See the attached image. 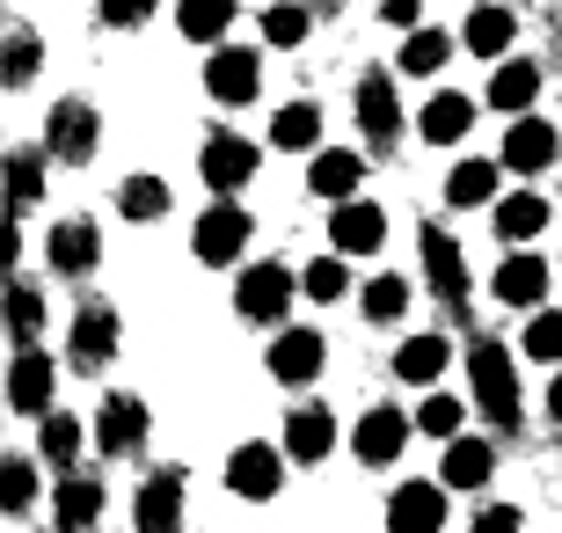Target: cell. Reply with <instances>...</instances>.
Instances as JSON below:
<instances>
[{
	"instance_id": "cell-1",
	"label": "cell",
	"mask_w": 562,
	"mask_h": 533,
	"mask_svg": "<svg viewBox=\"0 0 562 533\" xmlns=\"http://www.w3.org/2000/svg\"><path fill=\"white\" fill-rule=\"evenodd\" d=\"M468 388H475V410L490 424H519V366L504 344H475L468 351Z\"/></svg>"
},
{
	"instance_id": "cell-2",
	"label": "cell",
	"mask_w": 562,
	"mask_h": 533,
	"mask_svg": "<svg viewBox=\"0 0 562 533\" xmlns=\"http://www.w3.org/2000/svg\"><path fill=\"white\" fill-rule=\"evenodd\" d=\"M249 234H256V220L241 206H234V198H220V206H205V220L190 226V248H198V264H234V256H241V248H249Z\"/></svg>"
},
{
	"instance_id": "cell-3",
	"label": "cell",
	"mask_w": 562,
	"mask_h": 533,
	"mask_svg": "<svg viewBox=\"0 0 562 533\" xmlns=\"http://www.w3.org/2000/svg\"><path fill=\"white\" fill-rule=\"evenodd\" d=\"M256 88H263V59H256L249 44H220L205 59V96L212 103L241 110V103H256Z\"/></svg>"
},
{
	"instance_id": "cell-4",
	"label": "cell",
	"mask_w": 562,
	"mask_h": 533,
	"mask_svg": "<svg viewBox=\"0 0 562 533\" xmlns=\"http://www.w3.org/2000/svg\"><path fill=\"white\" fill-rule=\"evenodd\" d=\"M292 292H300V278H292L285 264H249V270H241V286H234V308L249 314V322H278V329H285Z\"/></svg>"
},
{
	"instance_id": "cell-5",
	"label": "cell",
	"mask_w": 562,
	"mask_h": 533,
	"mask_svg": "<svg viewBox=\"0 0 562 533\" xmlns=\"http://www.w3.org/2000/svg\"><path fill=\"white\" fill-rule=\"evenodd\" d=\"M117 336H125V322H117V308L110 300H88L81 314H74V336H66V358L74 366H110V351H117Z\"/></svg>"
},
{
	"instance_id": "cell-6",
	"label": "cell",
	"mask_w": 562,
	"mask_h": 533,
	"mask_svg": "<svg viewBox=\"0 0 562 533\" xmlns=\"http://www.w3.org/2000/svg\"><path fill=\"white\" fill-rule=\"evenodd\" d=\"M198 168H205V184L220 190V198H234V190L256 176V140H241V132H212L205 154H198Z\"/></svg>"
},
{
	"instance_id": "cell-7",
	"label": "cell",
	"mask_w": 562,
	"mask_h": 533,
	"mask_svg": "<svg viewBox=\"0 0 562 533\" xmlns=\"http://www.w3.org/2000/svg\"><path fill=\"white\" fill-rule=\"evenodd\" d=\"M95 446L110 460H125V453L146 446V402L139 395H103V410H95Z\"/></svg>"
},
{
	"instance_id": "cell-8",
	"label": "cell",
	"mask_w": 562,
	"mask_h": 533,
	"mask_svg": "<svg viewBox=\"0 0 562 533\" xmlns=\"http://www.w3.org/2000/svg\"><path fill=\"white\" fill-rule=\"evenodd\" d=\"M52 380H59V366H52V351H15V366H8V410L22 417H44L52 410Z\"/></svg>"
},
{
	"instance_id": "cell-9",
	"label": "cell",
	"mask_w": 562,
	"mask_h": 533,
	"mask_svg": "<svg viewBox=\"0 0 562 533\" xmlns=\"http://www.w3.org/2000/svg\"><path fill=\"white\" fill-rule=\"evenodd\" d=\"M285 460H292L285 446H241V453L227 460V482H234V497H249V504L278 497V482H285Z\"/></svg>"
},
{
	"instance_id": "cell-10",
	"label": "cell",
	"mask_w": 562,
	"mask_h": 533,
	"mask_svg": "<svg viewBox=\"0 0 562 533\" xmlns=\"http://www.w3.org/2000/svg\"><path fill=\"white\" fill-rule=\"evenodd\" d=\"M380 242H387V212H380V206L344 198V206L329 212V248H344V256H373Z\"/></svg>"
},
{
	"instance_id": "cell-11",
	"label": "cell",
	"mask_w": 562,
	"mask_h": 533,
	"mask_svg": "<svg viewBox=\"0 0 562 533\" xmlns=\"http://www.w3.org/2000/svg\"><path fill=\"white\" fill-rule=\"evenodd\" d=\"M424 278H431V292L446 300V308L468 300V256H460V242L446 234V226H424Z\"/></svg>"
},
{
	"instance_id": "cell-12",
	"label": "cell",
	"mask_w": 562,
	"mask_h": 533,
	"mask_svg": "<svg viewBox=\"0 0 562 533\" xmlns=\"http://www.w3.org/2000/svg\"><path fill=\"white\" fill-rule=\"evenodd\" d=\"M409 424H417V417H402V410H366V417H358V431H351L358 460H366V468H387V460H402V446H409Z\"/></svg>"
},
{
	"instance_id": "cell-13",
	"label": "cell",
	"mask_w": 562,
	"mask_h": 533,
	"mask_svg": "<svg viewBox=\"0 0 562 533\" xmlns=\"http://www.w3.org/2000/svg\"><path fill=\"white\" fill-rule=\"evenodd\" d=\"M44 154H52V162H88V154H95V110L59 103L44 118Z\"/></svg>"
},
{
	"instance_id": "cell-14",
	"label": "cell",
	"mask_w": 562,
	"mask_h": 533,
	"mask_svg": "<svg viewBox=\"0 0 562 533\" xmlns=\"http://www.w3.org/2000/svg\"><path fill=\"white\" fill-rule=\"evenodd\" d=\"M44 256H52V270H66V278H88L95 256H103V234H95V220H59L44 234Z\"/></svg>"
},
{
	"instance_id": "cell-15",
	"label": "cell",
	"mask_w": 562,
	"mask_h": 533,
	"mask_svg": "<svg viewBox=\"0 0 562 533\" xmlns=\"http://www.w3.org/2000/svg\"><path fill=\"white\" fill-rule=\"evenodd\" d=\"M446 526V490L438 482H402L387 497V533H438Z\"/></svg>"
},
{
	"instance_id": "cell-16",
	"label": "cell",
	"mask_w": 562,
	"mask_h": 533,
	"mask_svg": "<svg viewBox=\"0 0 562 533\" xmlns=\"http://www.w3.org/2000/svg\"><path fill=\"white\" fill-rule=\"evenodd\" d=\"M358 124H366V140H373V146H395V132H402L395 74H366V81H358Z\"/></svg>"
},
{
	"instance_id": "cell-17",
	"label": "cell",
	"mask_w": 562,
	"mask_h": 533,
	"mask_svg": "<svg viewBox=\"0 0 562 533\" xmlns=\"http://www.w3.org/2000/svg\"><path fill=\"white\" fill-rule=\"evenodd\" d=\"M132 519H139V533H176V526H183V475H176V468L146 475Z\"/></svg>"
},
{
	"instance_id": "cell-18",
	"label": "cell",
	"mask_w": 562,
	"mask_h": 533,
	"mask_svg": "<svg viewBox=\"0 0 562 533\" xmlns=\"http://www.w3.org/2000/svg\"><path fill=\"white\" fill-rule=\"evenodd\" d=\"M548 162H555V124H541L533 110L512 118V132H504V168H512V176H541Z\"/></svg>"
},
{
	"instance_id": "cell-19",
	"label": "cell",
	"mask_w": 562,
	"mask_h": 533,
	"mask_svg": "<svg viewBox=\"0 0 562 533\" xmlns=\"http://www.w3.org/2000/svg\"><path fill=\"white\" fill-rule=\"evenodd\" d=\"M358 176H366V154H351V146H314V162H307V190L314 198L344 206V198L358 190Z\"/></svg>"
},
{
	"instance_id": "cell-20",
	"label": "cell",
	"mask_w": 562,
	"mask_h": 533,
	"mask_svg": "<svg viewBox=\"0 0 562 533\" xmlns=\"http://www.w3.org/2000/svg\"><path fill=\"white\" fill-rule=\"evenodd\" d=\"M314 373H322V336H314V329H278L271 380H278V388H307Z\"/></svg>"
},
{
	"instance_id": "cell-21",
	"label": "cell",
	"mask_w": 562,
	"mask_h": 533,
	"mask_svg": "<svg viewBox=\"0 0 562 533\" xmlns=\"http://www.w3.org/2000/svg\"><path fill=\"white\" fill-rule=\"evenodd\" d=\"M541 292H548V264L533 248H512L497 264V300L504 308H541Z\"/></svg>"
},
{
	"instance_id": "cell-22",
	"label": "cell",
	"mask_w": 562,
	"mask_h": 533,
	"mask_svg": "<svg viewBox=\"0 0 562 533\" xmlns=\"http://www.w3.org/2000/svg\"><path fill=\"white\" fill-rule=\"evenodd\" d=\"M533 96H541V66L533 59H497V74H490V103H497L504 118H526Z\"/></svg>"
},
{
	"instance_id": "cell-23",
	"label": "cell",
	"mask_w": 562,
	"mask_h": 533,
	"mask_svg": "<svg viewBox=\"0 0 562 533\" xmlns=\"http://www.w3.org/2000/svg\"><path fill=\"white\" fill-rule=\"evenodd\" d=\"M490 468H497V453H490V438H446V468H438V482H453V490H482L490 482Z\"/></svg>"
},
{
	"instance_id": "cell-24",
	"label": "cell",
	"mask_w": 562,
	"mask_h": 533,
	"mask_svg": "<svg viewBox=\"0 0 562 533\" xmlns=\"http://www.w3.org/2000/svg\"><path fill=\"white\" fill-rule=\"evenodd\" d=\"M468 124H475V103H468V96H453V88H438L431 103H424L417 132L431 146H460V140H468Z\"/></svg>"
},
{
	"instance_id": "cell-25",
	"label": "cell",
	"mask_w": 562,
	"mask_h": 533,
	"mask_svg": "<svg viewBox=\"0 0 562 533\" xmlns=\"http://www.w3.org/2000/svg\"><path fill=\"white\" fill-rule=\"evenodd\" d=\"M512 37H519V15H504V8H475L460 22V52H475V59H504Z\"/></svg>"
},
{
	"instance_id": "cell-26",
	"label": "cell",
	"mask_w": 562,
	"mask_h": 533,
	"mask_svg": "<svg viewBox=\"0 0 562 533\" xmlns=\"http://www.w3.org/2000/svg\"><path fill=\"white\" fill-rule=\"evenodd\" d=\"M234 15H241V0H176V30L190 44H227Z\"/></svg>"
},
{
	"instance_id": "cell-27",
	"label": "cell",
	"mask_w": 562,
	"mask_h": 533,
	"mask_svg": "<svg viewBox=\"0 0 562 533\" xmlns=\"http://www.w3.org/2000/svg\"><path fill=\"white\" fill-rule=\"evenodd\" d=\"M329 446H336V417L329 410H314V402H307V410L285 417V453H292V460H322Z\"/></svg>"
},
{
	"instance_id": "cell-28",
	"label": "cell",
	"mask_w": 562,
	"mask_h": 533,
	"mask_svg": "<svg viewBox=\"0 0 562 533\" xmlns=\"http://www.w3.org/2000/svg\"><path fill=\"white\" fill-rule=\"evenodd\" d=\"M497 176H504V162H460L453 176H446V206H497Z\"/></svg>"
},
{
	"instance_id": "cell-29",
	"label": "cell",
	"mask_w": 562,
	"mask_h": 533,
	"mask_svg": "<svg viewBox=\"0 0 562 533\" xmlns=\"http://www.w3.org/2000/svg\"><path fill=\"white\" fill-rule=\"evenodd\" d=\"M271 146L278 154H314V146H322V110L314 103H285L271 118Z\"/></svg>"
},
{
	"instance_id": "cell-30",
	"label": "cell",
	"mask_w": 562,
	"mask_h": 533,
	"mask_svg": "<svg viewBox=\"0 0 562 533\" xmlns=\"http://www.w3.org/2000/svg\"><path fill=\"white\" fill-rule=\"evenodd\" d=\"M548 226V198L541 190H512V198H497V234L504 242H533Z\"/></svg>"
},
{
	"instance_id": "cell-31",
	"label": "cell",
	"mask_w": 562,
	"mask_h": 533,
	"mask_svg": "<svg viewBox=\"0 0 562 533\" xmlns=\"http://www.w3.org/2000/svg\"><path fill=\"white\" fill-rule=\"evenodd\" d=\"M446 366H453L446 336H409V344L395 351V373H402V380H417V388H431V380H438Z\"/></svg>"
},
{
	"instance_id": "cell-32",
	"label": "cell",
	"mask_w": 562,
	"mask_h": 533,
	"mask_svg": "<svg viewBox=\"0 0 562 533\" xmlns=\"http://www.w3.org/2000/svg\"><path fill=\"white\" fill-rule=\"evenodd\" d=\"M103 519V482H88V475H66L59 482V526L66 533H81Z\"/></svg>"
},
{
	"instance_id": "cell-33",
	"label": "cell",
	"mask_w": 562,
	"mask_h": 533,
	"mask_svg": "<svg viewBox=\"0 0 562 533\" xmlns=\"http://www.w3.org/2000/svg\"><path fill=\"white\" fill-rule=\"evenodd\" d=\"M307 30H314L307 0H271V8H263V44H278V52L307 44Z\"/></svg>"
},
{
	"instance_id": "cell-34",
	"label": "cell",
	"mask_w": 562,
	"mask_h": 533,
	"mask_svg": "<svg viewBox=\"0 0 562 533\" xmlns=\"http://www.w3.org/2000/svg\"><path fill=\"white\" fill-rule=\"evenodd\" d=\"M351 256H344V248H329V256H314L307 270H300V292H307V300H344V292H351Z\"/></svg>"
},
{
	"instance_id": "cell-35",
	"label": "cell",
	"mask_w": 562,
	"mask_h": 533,
	"mask_svg": "<svg viewBox=\"0 0 562 533\" xmlns=\"http://www.w3.org/2000/svg\"><path fill=\"white\" fill-rule=\"evenodd\" d=\"M453 59V37H446V30H409V37H402V74H438V66Z\"/></svg>"
},
{
	"instance_id": "cell-36",
	"label": "cell",
	"mask_w": 562,
	"mask_h": 533,
	"mask_svg": "<svg viewBox=\"0 0 562 533\" xmlns=\"http://www.w3.org/2000/svg\"><path fill=\"white\" fill-rule=\"evenodd\" d=\"M37 453L52 460V468H74V453H81V424L66 410H44V424H37Z\"/></svg>"
},
{
	"instance_id": "cell-37",
	"label": "cell",
	"mask_w": 562,
	"mask_h": 533,
	"mask_svg": "<svg viewBox=\"0 0 562 533\" xmlns=\"http://www.w3.org/2000/svg\"><path fill=\"white\" fill-rule=\"evenodd\" d=\"M117 212H125V220H161L168 212V184L161 176H125V190H117Z\"/></svg>"
},
{
	"instance_id": "cell-38",
	"label": "cell",
	"mask_w": 562,
	"mask_h": 533,
	"mask_svg": "<svg viewBox=\"0 0 562 533\" xmlns=\"http://www.w3.org/2000/svg\"><path fill=\"white\" fill-rule=\"evenodd\" d=\"M358 300H366V322H402V314H409V278L387 270V278H373Z\"/></svg>"
},
{
	"instance_id": "cell-39",
	"label": "cell",
	"mask_w": 562,
	"mask_h": 533,
	"mask_svg": "<svg viewBox=\"0 0 562 533\" xmlns=\"http://www.w3.org/2000/svg\"><path fill=\"white\" fill-rule=\"evenodd\" d=\"M526 358H541V366H562V314L541 308L526 322Z\"/></svg>"
},
{
	"instance_id": "cell-40",
	"label": "cell",
	"mask_w": 562,
	"mask_h": 533,
	"mask_svg": "<svg viewBox=\"0 0 562 533\" xmlns=\"http://www.w3.org/2000/svg\"><path fill=\"white\" fill-rule=\"evenodd\" d=\"M460 424H468V410H460L453 395H431L417 410V431H431V438H460Z\"/></svg>"
},
{
	"instance_id": "cell-41",
	"label": "cell",
	"mask_w": 562,
	"mask_h": 533,
	"mask_svg": "<svg viewBox=\"0 0 562 533\" xmlns=\"http://www.w3.org/2000/svg\"><path fill=\"white\" fill-rule=\"evenodd\" d=\"M37 322H44L37 286H15V292H8V329H15V344H30V336H37Z\"/></svg>"
},
{
	"instance_id": "cell-42",
	"label": "cell",
	"mask_w": 562,
	"mask_h": 533,
	"mask_svg": "<svg viewBox=\"0 0 562 533\" xmlns=\"http://www.w3.org/2000/svg\"><path fill=\"white\" fill-rule=\"evenodd\" d=\"M37 184H44L37 154H15V162H8V198H15V212H30V206H37Z\"/></svg>"
},
{
	"instance_id": "cell-43",
	"label": "cell",
	"mask_w": 562,
	"mask_h": 533,
	"mask_svg": "<svg viewBox=\"0 0 562 533\" xmlns=\"http://www.w3.org/2000/svg\"><path fill=\"white\" fill-rule=\"evenodd\" d=\"M30 74H37V37L15 22V30H8V88H22Z\"/></svg>"
},
{
	"instance_id": "cell-44",
	"label": "cell",
	"mask_w": 562,
	"mask_h": 533,
	"mask_svg": "<svg viewBox=\"0 0 562 533\" xmlns=\"http://www.w3.org/2000/svg\"><path fill=\"white\" fill-rule=\"evenodd\" d=\"M0 482H8V512H30V497H37V468H30V460H8Z\"/></svg>"
},
{
	"instance_id": "cell-45",
	"label": "cell",
	"mask_w": 562,
	"mask_h": 533,
	"mask_svg": "<svg viewBox=\"0 0 562 533\" xmlns=\"http://www.w3.org/2000/svg\"><path fill=\"white\" fill-rule=\"evenodd\" d=\"M95 8H103L110 30H139V22L154 15V0H95Z\"/></svg>"
},
{
	"instance_id": "cell-46",
	"label": "cell",
	"mask_w": 562,
	"mask_h": 533,
	"mask_svg": "<svg viewBox=\"0 0 562 533\" xmlns=\"http://www.w3.org/2000/svg\"><path fill=\"white\" fill-rule=\"evenodd\" d=\"M526 519H519V504H490V512H475V526L468 533H519Z\"/></svg>"
},
{
	"instance_id": "cell-47",
	"label": "cell",
	"mask_w": 562,
	"mask_h": 533,
	"mask_svg": "<svg viewBox=\"0 0 562 533\" xmlns=\"http://www.w3.org/2000/svg\"><path fill=\"white\" fill-rule=\"evenodd\" d=\"M380 22H387V30H417L424 0H380Z\"/></svg>"
},
{
	"instance_id": "cell-48",
	"label": "cell",
	"mask_w": 562,
	"mask_h": 533,
	"mask_svg": "<svg viewBox=\"0 0 562 533\" xmlns=\"http://www.w3.org/2000/svg\"><path fill=\"white\" fill-rule=\"evenodd\" d=\"M548 417L562 424V373H555V388H548Z\"/></svg>"
},
{
	"instance_id": "cell-49",
	"label": "cell",
	"mask_w": 562,
	"mask_h": 533,
	"mask_svg": "<svg viewBox=\"0 0 562 533\" xmlns=\"http://www.w3.org/2000/svg\"><path fill=\"white\" fill-rule=\"evenodd\" d=\"M322 8H329V0H322Z\"/></svg>"
}]
</instances>
